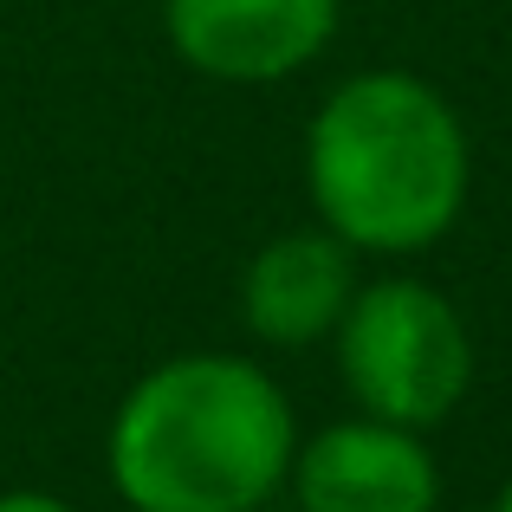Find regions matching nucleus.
<instances>
[{"label": "nucleus", "mask_w": 512, "mask_h": 512, "mask_svg": "<svg viewBox=\"0 0 512 512\" xmlns=\"http://www.w3.org/2000/svg\"><path fill=\"white\" fill-rule=\"evenodd\" d=\"M299 422L253 357L182 350L111 415V487L130 512H260L286 487Z\"/></svg>", "instance_id": "f257e3e1"}, {"label": "nucleus", "mask_w": 512, "mask_h": 512, "mask_svg": "<svg viewBox=\"0 0 512 512\" xmlns=\"http://www.w3.org/2000/svg\"><path fill=\"white\" fill-rule=\"evenodd\" d=\"M474 150L461 111L415 72H357L305 130L318 227L350 253H422L461 221Z\"/></svg>", "instance_id": "f03ea898"}, {"label": "nucleus", "mask_w": 512, "mask_h": 512, "mask_svg": "<svg viewBox=\"0 0 512 512\" xmlns=\"http://www.w3.org/2000/svg\"><path fill=\"white\" fill-rule=\"evenodd\" d=\"M338 376L363 415L402 428H435L461 409L474 383V338L448 292L428 279H376L338 318Z\"/></svg>", "instance_id": "7ed1b4c3"}, {"label": "nucleus", "mask_w": 512, "mask_h": 512, "mask_svg": "<svg viewBox=\"0 0 512 512\" xmlns=\"http://www.w3.org/2000/svg\"><path fill=\"white\" fill-rule=\"evenodd\" d=\"M169 46L221 85H273L331 46L338 0H169Z\"/></svg>", "instance_id": "20e7f679"}, {"label": "nucleus", "mask_w": 512, "mask_h": 512, "mask_svg": "<svg viewBox=\"0 0 512 512\" xmlns=\"http://www.w3.org/2000/svg\"><path fill=\"white\" fill-rule=\"evenodd\" d=\"M292 493L299 512H435L441 474L415 428L350 415L318 428L292 454Z\"/></svg>", "instance_id": "39448f33"}, {"label": "nucleus", "mask_w": 512, "mask_h": 512, "mask_svg": "<svg viewBox=\"0 0 512 512\" xmlns=\"http://www.w3.org/2000/svg\"><path fill=\"white\" fill-rule=\"evenodd\" d=\"M350 299H357V253L331 227L273 234L240 273V325L279 350L331 338Z\"/></svg>", "instance_id": "423d86ee"}, {"label": "nucleus", "mask_w": 512, "mask_h": 512, "mask_svg": "<svg viewBox=\"0 0 512 512\" xmlns=\"http://www.w3.org/2000/svg\"><path fill=\"white\" fill-rule=\"evenodd\" d=\"M0 512H78V506L59 500V493H39V487H13V493H0Z\"/></svg>", "instance_id": "0eeeda50"}, {"label": "nucleus", "mask_w": 512, "mask_h": 512, "mask_svg": "<svg viewBox=\"0 0 512 512\" xmlns=\"http://www.w3.org/2000/svg\"><path fill=\"white\" fill-rule=\"evenodd\" d=\"M493 512H512V474H506V487L493 493Z\"/></svg>", "instance_id": "6e6552de"}]
</instances>
